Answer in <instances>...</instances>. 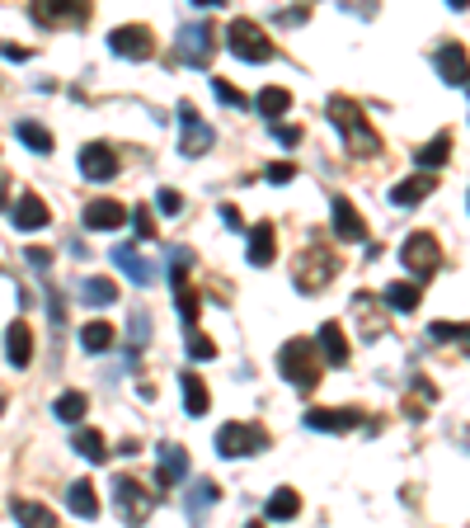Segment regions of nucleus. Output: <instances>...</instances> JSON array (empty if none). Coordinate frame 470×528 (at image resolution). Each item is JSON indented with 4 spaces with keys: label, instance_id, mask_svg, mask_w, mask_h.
<instances>
[{
    "label": "nucleus",
    "instance_id": "nucleus-1",
    "mask_svg": "<svg viewBox=\"0 0 470 528\" xmlns=\"http://www.w3.org/2000/svg\"><path fill=\"white\" fill-rule=\"evenodd\" d=\"M329 123L344 132V146H348V156H358V161H367V156H377L381 152V137H377V128L367 123V113L352 104V99H344V95H334L329 99Z\"/></svg>",
    "mask_w": 470,
    "mask_h": 528
},
{
    "label": "nucleus",
    "instance_id": "nucleus-2",
    "mask_svg": "<svg viewBox=\"0 0 470 528\" xmlns=\"http://www.w3.org/2000/svg\"><path fill=\"white\" fill-rule=\"evenodd\" d=\"M320 368H325V359H320V350H315V340H288L278 350V373L301 392L320 387Z\"/></svg>",
    "mask_w": 470,
    "mask_h": 528
},
{
    "label": "nucleus",
    "instance_id": "nucleus-3",
    "mask_svg": "<svg viewBox=\"0 0 470 528\" xmlns=\"http://www.w3.org/2000/svg\"><path fill=\"white\" fill-rule=\"evenodd\" d=\"M400 264L414 274V284H424V278H433L442 269V245L433 231H414V236H405V245H400Z\"/></svg>",
    "mask_w": 470,
    "mask_h": 528
},
{
    "label": "nucleus",
    "instance_id": "nucleus-4",
    "mask_svg": "<svg viewBox=\"0 0 470 528\" xmlns=\"http://www.w3.org/2000/svg\"><path fill=\"white\" fill-rule=\"evenodd\" d=\"M28 14L38 29H80L94 14L90 0H28Z\"/></svg>",
    "mask_w": 470,
    "mask_h": 528
},
{
    "label": "nucleus",
    "instance_id": "nucleus-5",
    "mask_svg": "<svg viewBox=\"0 0 470 528\" xmlns=\"http://www.w3.org/2000/svg\"><path fill=\"white\" fill-rule=\"evenodd\" d=\"M226 47L240 62H249V66H263L268 57H273V38L255 24V20H235L231 29H226Z\"/></svg>",
    "mask_w": 470,
    "mask_h": 528
},
{
    "label": "nucleus",
    "instance_id": "nucleus-6",
    "mask_svg": "<svg viewBox=\"0 0 470 528\" xmlns=\"http://www.w3.org/2000/svg\"><path fill=\"white\" fill-rule=\"evenodd\" d=\"M339 274V260H334L325 245H311L306 255H296V269H292V284L301 288V293H320V288H329V278Z\"/></svg>",
    "mask_w": 470,
    "mask_h": 528
},
{
    "label": "nucleus",
    "instance_id": "nucleus-7",
    "mask_svg": "<svg viewBox=\"0 0 470 528\" xmlns=\"http://www.w3.org/2000/svg\"><path fill=\"white\" fill-rule=\"evenodd\" d=\"M268 449V434L259 425H245V420H231L216 429V453L222 458H249V453H263Z\"/></svg>",
    "mask_w": 470,
    "mask_h": 528
},
{
    "label": "nucleus",
    "instance_id": "nucleus-8",
    "mask_svg": "<svg viewBox=\"0 0 470 528\" xmlns=\"http://www.w3.org/2000/svg\"><path fill=\"white\" fill-rule=\"evenodd\" d=\"M113 509L127 524H142V519H150L156 500H150V491L142 482H132V476H113Z\"/></svg>",
    "mask_w": 470,
    "mask_h": 528
},
{
    "label": "nucleus",
    "instance_id": "nucleus-9",
    "mask_svg": "<svg viewBox=\"0 0 470 528\" xmlns=\"http://www.w3.org/2000/svg\"><path fill=\"white\" fill-rule=\"evenodd\" d=\"M216 146V132L198 119L193 104H179V152L183 156H207Z\"/></svg>",
    "mask_w": 470,
    "mask_h": 528
},
{
    "label": "nucleus",
    "instance_id": "nucleus-10",
    "mask_svg": "<svg viewBox=\"0 0 470 528\" xmlns=\"http://www.w3.org/2000/svg\"><path fill=\"white\" fill-rule=\"evenodd\" d=\"M216 43H222V29L216 24H189L179 33V53H183V62L189 66H207L212 62V53H216Z\"/></svg>",
    "mask_w": 470,
    "mask_h": 528
},
{
    "label": "nucleus",
    "instance_id": "nucleus-11",
    "mask_svg": "<svg viewBox=\"0 0 470 528\" xmlns=\"http://www.w3.org/2000/svg\"><path fill=\"white\" fill-rule=\"evenodd\" d=\"M109 47H113V57L146 62L150 53H156V33H150L146 24H123V29L109 33Z\"/></svg>",
    "mask_w": 470,
    "mask_h": 528
},
{
    "label": "nucleus",
    "instance_id": "nucleus-12",
    "mask_svg": "<svg viewBox=\"0 0 470 528\" xmlns=\"http://www.w3.org/2000/svg\"><path fill=\"white\" fill-rule=\"evenodd\" d=\"M362 425V410L352 406H320V410H306V429L315 434H348V429Z\"/></svg>",
    "mask_w": 470,
    "mask_h": 528
},
{
    "label": "nucleus",
    "instance_id": "nucleus-13",
    "mask_svg": "<svg viewBox=\"0 0 470 528\" xmlns=\"http://www.w3.org/2000/svg\"><path fill=\"white\" fill-rule=\"evenodd\" d=\"M80 175L90 179V185H104V179L118 175V152L109 142H90V146H80Z\"/></svg>",
    "mask_w": 470,
    "mask_h": 528
},
{
    "label": "nucleus",
    "instance_id": "nucleus-14",
    "mask_svg": "<svg viewBox=\"0 0 470 528\" xmlns=\"http://www.w3.org/2000/svg\"><path fill=\"white\" fill-rule=\"evenodd\" d=\"M10 222L20 227V231H43V227H53V208H47L43 198L28 189V194H20V198H14V212H10Z\"/></svg>",
    "mask_w": 470,
    "mask_h": 528
},
{
    "label": "nucleus",
    "instance_id": "nucleus-15",
    "mask_svg": "<svg viewBox=\"0 0 470 528\" xmlns=\"http://www.w3.org/2000/svg\"><path fill=\"white\" fill-rule=\"evenodd\" d=\"M80 222H85L90 231H118L127 222V208L118 203V198H90L85 212H80Z\"/></svg>",
    "mask_w": 470,
    "mask_h": 528
},
{
    "label": "nucleus",
    "instance_id": "nucleus-16",
    "mask_svg": "<svg viewBox=\"0 0 470 528\" xmlns=\"http://www.w3.org/2000/svg\"><path fill=\"white\" fill-rule=\"evenodd\" d=\"M334 236H339V241H352V245L367 241V222H362V212L352 208L348 198H334Z\"/></svg>",
    "mask_w": 470,
    "mask_h": 528
},
{
    "label": "nucleus",
    "instance_id": "nucleus-17",
    "mask_svg": "<svg viewBox=\"0 0 470 528\" xmlns=\"http://www.w3.org/2000/svg\"><path fill=\"white\" fill-rule=\"evenodd\" d=\"M352 321L362 326V340H381L385 335V317H381V307L372 302V293H352Z\"/></svg>",
    "mask_w": 470,
    "mask_h": 528
},
{
    "label": "nucleus",
    "instance_id": "nucleus-18",
    "mask_svg": "<svg viewBox=\"0 0 470 528\" xmlns=\"http://www.w3.org/2000/svg\"><path fill=\"white\" fill-rule=\"evenodd\" d=\"M315 350H320V359L325 363H339V368H344V363H348V335H344V326L339 321H325L320 326V335H315Z\"/></svg>",
    "mask_w": 470,
    "mask_h": 528
},
{
    "label": "nucleus",
    "instance_id": "nucleus-19",
    "mask_svg": "<svg viewBox=\"0 0 470 528\" xmlns=\"http://www.w3.org/2000/svg\"><path fill=\"white\" fill-rule=\"evenodd\" d=\"M438 189V179H433V170H424V175H409V179H400V185L391 189V203L395 208H414V203H424V198Z\"/></svg>",
    "mask_w": 470,
    "mask_h": 528
},
{
    "label": "nucleus",
    "instance_id": "nucleus-20",
    "mask_svg": "<svg viewBox=\"0 0 470 528\" xmlns=\"http://www.w3.org/2000/svg\"><path fill=\"white\" fill-rule=\"evenodd\" d=\"M5 359H10V368H28V359H33V330H28V321H10V330H5Z\"/></svg>",
    "mask_w": 470,
    "mask_h": 528
},
{
    "label": "nucleus",
    "instance_id": "nucleus-21",
    "mask_svg": "<svg viewBox=\"0 0 470 528\" xmlns=\"http://www.w3.org/2000/svg\"><path fill=\"white\" fill-rule=\"evenodd\" d=\"M160 476H156V486H174V482H183L189 476V453L179 449V443H160Z\"/></svg>",
    "mask_w": 470,
    "mask_h": 528
},
{
    "label": "nucleus",
    "instance_id": "nucleus-22",
    "mask_svg": "<svg viewBox=\"0 0 470 528\" xmlns=\"http://www.w3.org/2000/svg\"><path fill=\"white\" fill-rule=\"evenodd\" d=\"M179 392H183V410H189L193 420H198V416H207L212 396H207V383H203V377L183 368V373H179Z\"/></svg>",
    "mask_w": 470,
    "mask_h": 528
},
{
    "label": "nucleus",
    "instance_id": "nucleus-23",
    "mask_svg": "<svg viewBox=\"0 0 470 528\" xmlns=\"http://www.w3.org/2000/svg\"><path fill=\"white\" fill-rule=\"evenodd\" d=\"M113 264H118V269H123L137 288H150V278H156V264H146L137 251H132V245H118V251H113Z\"/></svg>",
    "mask_w": 470,
    "mask_h": 528
},
{
    "label": "nucleus",
    "instance_id": "nucleus-24",
    "mask_svg": "<svg viewBox=\"0 0 470 528\" xmlns=\"http://www.w3.org/2000/svg\"><path fill=\"white\" fill-rule=\"evenodd\" d=\"M273 255H278V231H273V222H259L255 231H249V264L268 269Z\"/></svg>",
    "mask_w": 470,
    "mask_h": 528
},
{
    "label": "nucleus",
    "instance_id": "nucleus-25",
    "mask_svg": "<svg viewBox=\"0 0 470 528\" xmlns=\"http://www.w3.org/2000/svg\"><path fill=\"white\" fill-rule=\"evenodd\" d=\"M438 76L447 80V86H466V47L461 43H447V47H438Z\"/></svg>",
    "mask_w": 470,
    "mask_h": 528
},
{
    "label": "nucleus",
    "instance_id": "nucleus-26",
    "mask_svg": "<svg viewBox=\"0 0 470 528\" xmlns=\"http://www.w3.org/2000/svg\"><path fill=\"white\" fill-rule=\"evenodd\" d=\"M296 515H301V495H296L292 486H278L273 500L263 505V519H268V524H288V519H296Z\"/></svg>",
    "mask_w": 470,
    "mask_h": 528
},
{
    "label": "nucleus",
    "instance_id": "nucleus-27",
    "mask_svg": "<svg viewBox=\"0 0 470 528\" xmlns=\"http://www.w3.org/2000/svg\"><path fill=\"white\" fill-rule=\"evenodd\" d=\"M66 505H71V515H80V519H99L94 482H71V486H66Z\"/></svg>",
    "mask_w": 470,
    "mask_h": 528
},
{
    "label": "nucleus",
    "instance_id": "nucleus-28",
    "mask_svg": "<svg viewBox=\"0 0 470 528\" xmlns=\"http://www.w3.org/2000/svg\"><path fill=\"white\" fill-rule=\"evenodd\" d=\"M451 146H457V142H451V132H438V137H433L428 146H418V170H442V165L451 161Z\"/></svg>",
    "mask_w": 470,
    "mask_h": 528
},
{
    "label": "nucleus",
    "instance_id": "nucleus-29",
    "mask_svg": "<svg viewBox=\"0 0 470 528\" xmlns=\"http://www.w3.org/2000/svg\"><path fill=\"white\" fill-rule=\"evenodd\" d=\"M255 109L263 113L268 123H278L282 113L292 109V90H282V86H268V90H259V95H255Z\"/></svg>",
    "mask_w": 470,
    "mask_h": 528
},
{
    "label": "nucleus",
    "instance_id": "nucleus-30",
    "mask_svg": "<svg viewBox=\"0 0 470 528\" xmlns=\"http://www.w3.org/2000/svg\"><path fill=\"white\" fill-rule=\"evenodd\" d=\"M118 344V330L109 321H90L85 330H80V350H90V354H104Z\"/></svg>",
    "mask_w": 470,
    "mask_h": 528
},
{
    "label": "nucleus",
    "instance_id": "nucleus-31",
    "mask_svg": "<svg viewBox=\"0 0 470 528\" xmlns=\"http://www.w3.org/2000/svg\"><path fill=\"white\" fill-rule=\"evenodd\" d=\"M113 297H118V284H113V278H104V274H94V278L80 284V302H85V307H109Z\"/></svg>",
    "mask_w": 470,
    "mask_h": 528
},
{
    "label": "nucleus",
    "instance_id": "nucleus-32",
    "mask_svg": "<svg viewBox=\"0 0 470 528\" xmlns=\"http://www.w3.org/2000/svg\"><path fill=\"white\" fill-rule=\"evenodd\" d=\"M385 307L391 311H414L418 302H424V293H418V284H405V278H400V284H385Z\"/></svg>",
    "mask_w": 470,
    "mask_h": 528
},
{
    "label": "nucleus",
    "instance_id": "nucleus-33",
    "mask_svg": "<svg viewBox=\"0 0 470 528\" xmlns=\"http://www.w3.org/2000/svg\"><path fill=\"white\" fill-rule=\"evenodd\" d=\"M14 509V519L20 524H28V528H57V515L47 505H33V500H14L10 505Z\"/></svg>",
    "mask_w": 470,
    "mask_h": 528
},
{
    "label": "nucleus",
    "instance_id": "nucleus-34",
    "mask_svg": "<svg viewBox=\"0 0 470 528\" xmlns=\"http://www.w3.org/2000/svg\"><path fill=\"white\" fill-rule=\"evenodd\" d=\"M85 410H90V396H85V392H61L57 406H53V416L66 420V425H76L80 416H85Z\"/></svg>",
    "mask_w": 470,
    "mask_h": 528
},
{
    "label": "nucleus",
    "instance_id": "nucleus-35",
    "mask_svg": "<svg viewBox=\"0 0 470 528\" xmlns=\"http://www.w3.org/2000/svg\"><path fill=\"white\" fill-rule=\"evenodd\" d=\"M76 453L85 458V462H104L109 458V443H104L99 429H80V434H76Z\"/></svg>",
    "mask_w": 470,
    "mask_h": 528
},
{
    "label": "nucleus",
    "instance_id": "nucleus-36",
    "mask_svg": "<svg viewBox=\"0 0 470 528\" xmlns=\"http://www.w3.org/2000/svg\"><path fill=\"white\" fill-rule=\"evenodd\" d=\"M14 132H20V142H24V146H33V152H38V156H47V152H53V132H47L43 123L24 119V123L14 128Z\"/></svg>",
    "mask_w": 470,
    "mask_h": 528
},
{
    "label": "nucleus",
    "instance_id": "nucleus-37",
    "mask_svg": "<svg viewBox=\"0 0 470 528\" xmlns=\"http://www.w3.org/2000/svg\"><path fill=\"white\" fill-rule=\"evenodd\" d=\"M216 482H193V491H189V519H198V515H207V509L216 505Z\"/></svg>",
    "mask_w": 470,
    "mask_h": 528
},
{
    "label": "nucleus",
    "instance_id": "nucleus-38",
    "mask_svg": "<svg viewBox=\"0 0 470 528\" xmlns=\"http://www.w3.org/2000/svg\"><path fill=\"white\" fill-rule=\"evenodd\" d=\"M428 340L433 344H466V321H433Z\"/></svg>",
    "mask_w": 470,
    "mask_h": 528
},
{
    "label": "nucleus",
    "instance_id": "nucleus-39",
    "mask_svg": "<svg viewBox=\"0 0 470 528\" xmlns=\"http://www.w3.org/2000/svg\"><path fill=\"white\" fill-rule=\"evenodd\" d=\"M183 344H189V359H193V363H212V359H216V344L203 335V330H193Z\"/></svg>",
    "mask_w": 470,
    "mask_h": 528
},
{
    "label": "nucleus",
    "instance_id": "nucleus-40",
    "mask_svg": "<svg viewBox=\"0 0 470 528\" xmlns=\"http://www.w3.org/2000/svg\"><path fill=\"white\" fill-rule=\"evenodd\" d=\"M189 264H193V251L174 245V251H170V284H174V288H183V274H189Z\"/></svg>",
    "mask_w": 470,
    "mask_h": 528
},
{
    "label": "nucleus",
    "instance_id": "nucleus-41",
    "mask_svg": "<svg viewBox=\"0 0 470 528\" xmlns=\"http://www.w3.org/2000/svg\"><path fill=\"white\" fill-rule=\"evenodd\" d=\"M174 307H179V317L189 321V326L198 321V311H203V302H198V297H193L189 288H174Z\"/></svg>",
    "mask_w": 470,
    "mask_h": 528
},
{
    "label": "nucleus",
    "instance_id": "nucleus-42",
    "mask_svg": "<svg viewBox=\"0 0 470 528\" xmlns=\"http://www.w3.org/2000/svg\"><path fill=\"white\" fill-rule=\"evenodd\" d=\"M127 218H132V227H137V236H142V241L156 236V218H150V208H146V203H137V208L127 212Z\"/></svg>",
    "mask_w": 470,
    "mask_h": 528
},
{
    "label": "nucleus",
    "instance_id": "nucleus-43",
    "mask_svg": "<svg viewBox=\"0 0 470 528\" xmlns=\"http://www.w3.org/2000/svg\"><path fill=\"white\" fill-rule=\"evenodd\" d=\"M212 95L222 99V104H231V109H245V104H249V99H245L240 90H235L231 80H212Z\"/></svg>",
    "mask_w": 470,
    "mask_h": 528
},
{
    "label": "nucleus",
    "instance_id": "nucleus-44",
    "mask_svg": "<svg viewBox=\"0 0 470 528\" xmlns=\"http://www.w3.org/2000/svg\"><path fill=\"white\" fill-rule=\"evenodd\" d=\"M132 344H146L150 340V317H146V311H132Z\"/></svg>",
    "mask_w": 470,
    "mask_h": 528
},
{
    "label": "nucleus",
    "instance_id": "nucleus-45",
    "mask_svg": "<svg viewBox=\"0 0 470 528\" xmlns=\"http://www.w3.org/2000/svg\"><path fill=\"white\" fill-rule=\"evenodd\" d=\"M288 179H296V165H292V161L268 165V185H288Z\"/></svg>",
    "mask_w": 470,
    "mask_h": 528
},
{
    "label": "nucleus",
    "instance_id": "nucleus-46",
    "mask_svg": "<svg viewBox=\"0 0 470 528\" xmlns=\"http://www.w3.org/2000/svg\"><path fill=\"white\" fill-rule=\"evenodd\" d=\"M156 208L165 212V218H174V212L183 208V198H179L174 189H160V194H156Z\"/></svg>",
    "mask_w": 470,
    "mask_h": 528
},
{
    "label": "nucleus",
    "instance_id": "nucleus-47",
    "mask_svg": "<svg viewBox=\"0 0 470 528\" xmlns=\"http://www.w3.org/2000/svg\"><path fill=\"white\" fill-rule=\"evenodd\" d=\"M273 137H278L282 146H296V142H301V128H288V123H273Z\"/></svg>",
    "mask_w": 470,
    "mask_h": 528
},
{
    "label": "nucleus",
    "instance_id": "nucleus-48",
    "mask_svg": "<svg viewBox=\"0 0 470 528\" xmlns=\"http://www.w3.org/2000/svg\"><path fill=\"white\" fill-rule=\"evenodd\" d=\"M24 260H28V269H47V264H53V255H47V251H24Z\"/></svg>",
    "mask_w": 470,
    "mask_h": 528
},
{
    "label": "nucleus",
    "instance_id": "nucleus-49",
    "mask_svg": "<svg viewBox=\"0 0 470 528\" xmlns=\"http://www.w3.org/2000/svg\"><path fill=\"white\" fill-rule=\"evenodd\" d=\"M222 222H226V231H245V222H240V212H235V208H222Z\"/></svg>",
    "mask_w": 470,
    "mask_h": 528
},
{
    "label": "nucleus",
    "instance_id": "nucleus-50",
    "mask_svg": "<svg viewBox=\"0 0 470 528\" xmlns=\"http://www.w3.org/2000/svg\"><path fill=\"white\" fill-rule=\"evenodd\" d=\"M0 53H5L10 62H28V47H20V43H5V47H0Z\"/></svg>",
    "mask_w": 470,
    "mask_h": 528
},
{
    "label": "nucleus",
    "instance_id": "nucleus-51",
    "mask_svg": "<svg viewBox=\"0 0 470 528\" xmlns=\"http://www.w3.org/2000/svg\"><path fill=\"white\" fill-rule=\"evenodd\" d=\"M193 5H203V10H216V5H226V0H193Z\"/></svg>",
    "mask_w": 470,
    "mask_h": 528
},
{
    "label": "nucleus",
    "instance_id": "nucleus-52",
    "mask_svg": "<svg viewBox=\"0 0 470 528\" xmlns=\"http://www.w3.org/2000/svg\"><path fill=\"white\" fill-rule=\"evenodd\" d=\"M447 5H451V10H466V0H447Z\"/></svg>",
    "mask_w": 470,
    "mask_h": 528
}]
</instances>
